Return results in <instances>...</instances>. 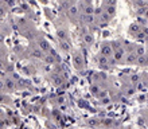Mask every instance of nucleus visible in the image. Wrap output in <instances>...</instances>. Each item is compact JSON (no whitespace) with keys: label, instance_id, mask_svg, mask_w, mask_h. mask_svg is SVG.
<instances>
[{"label":"nucleus","instance_id":"f257e3e1","mask_svg":"<svg viewBox=\"0 0 148 129\" xmlns=\"http://www.w3.org/2000/svg\"><path fill=\"white\" fill-rule=\"evenodd\" d=\"M147 27H143L140 24H137L136 22H133V23L129 24L128 27V35L131 38L136 40L139 43H143L145 39H147Z\"/></svg>","mask_w":148,"mask_h":129},{"label":"nucleus","instance_id":"f03ea898","mask_svg":"<svg viewBox=\"0 0 148 129\" xmlns=\"http://www.w3.org/2000/svg\"><path fill=\"white\" fill-rule=\"evenodd\" d=\"M70 58H71V65H73L74 70L77 71H84L86 69V61L85 55L79 48H71L70 51Z\"/></svg>","mask_w":148,"mask_h":129},{"label":"nucleus","instance_id":"7ed1b4c3","mask_svg":"<svg viewBox=\"0 0 148 129\" xmlns=\"http://www.w3.org/2000/svg\"><path fill=\"white\" fill-rule=\"evenodd\" d=\"M100 10L112 22L117 15V1H102L100 5Z\"/></svg>","mask_w":148,"mask_h":129},{"label":"nucleus","instance_id":"20e7f679","mask_svg":"<svg viewBox=\"0 0 148 129\" xmlns=\"http://www.w3.org/2000/svg\"><path fill=\"white\" fill-rule=\"evenodd\" d=\"M79 38H81V43L85 48H92L96 43V36L90 31H88L86 28L81 27V32H79Z\"/></svg>","mask_w":148,"mask_h":129},{"label":"nucleus","instance_id":"39448f33","mask_svg":"<svg viewBox=\"0 0 148 129\" xmlns=\"http://www.w3.org/2000/svg\"><path fill=\"white\" fill-rule=\"evenodd\" d=\"M96 63H97L98 69H101V70H104V71H109L116 66V63L113 62V59L104 58V57H101V55H98V54H97V57H96Z\"/></svg>","mask_w":148,"mask_h":129},{"label":"nucleus","instance_id":"423d86ee","mask_svg":"<svg viewBox=\"0 0 148 129\" xmlns=\"http://www.w3.org/2000/svg\"><path fill=\"white\" fill-rule=\"evenodd\" d=\"M98 55H101V57L108 59H113V50H112V46H110V40H105V42H102L100 44Z\"/></svg>","mask_w":148,"mask_h":129},{"label":"nucleus","instance_id":"0eeeda50","mask_svg":"<svg viewBox=\"0 0 148 129\" xmlns=\"http://www.w3.org/2000/svg\"><path fill=\"white\" fill-rule=\"evenodd\" d=\"M10 5H14V3H4V1H0V19L4 18V16L8 14Z\"/></svg>","mask_w":148,"mask_h":129},{"label":"nucleus","instance_id":"6e6552de","mask_svg":"<svg viewBox=\"0 0 148 129\" xmlns=\"http://www.w3.org/2000/svg\"><path fill=\"white\" fill-rule=\"evenodd\" d=\"M148 63V58L147 54L145 55H140V57H136V62H135V66L137 67H145Z\"/></svg>","mask_w":148,"mask_h":129},{"label":"nucleus","instance_id":"1a4fd4ad","mask_svg":"<svg viewBox=\"0 0 148 129\" xmlns=\"http://www.w3.org/2000/svg\"><path fill=\"white\" fill-rule=\"evenodd\" d=\"M69 129H74V128H69Z\"/></svg>","mask_w":148,"mask_h":129}]
</instances>
